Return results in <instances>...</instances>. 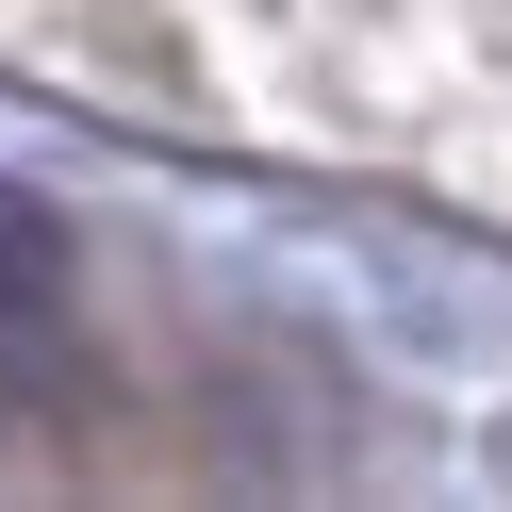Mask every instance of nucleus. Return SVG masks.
<instances>
[{"mask_svg": "<svg viewBox=\"0 0 512 512\" xmlns=\"http://www.w3.org/2000/svg\"><path fill=\"white\" fill-rule=\"evenodd\" d=\"M50 314H67V215L0 182V331H50Z\"/></svg>", "mask_w": 512, "mask_h": 512, "instance_id": "f257e3e1", "label": "nucleus"}]
</instances>
